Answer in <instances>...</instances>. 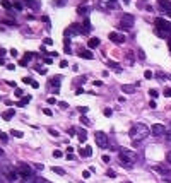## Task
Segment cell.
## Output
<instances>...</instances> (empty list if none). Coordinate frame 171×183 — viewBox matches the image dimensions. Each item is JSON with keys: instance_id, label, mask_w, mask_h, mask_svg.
<instances>
[{"instance_id": "52", "label": "cell", "mask_w": 171, "mask_h": 183, "mask_svg": "<svg viewBox=\"0 0 171 183\" xmlns=\"http://www.w3.org/2000/svg\"><path fill=\"white\" fill-rule=\"evenodd\" d=\"M10 55H12V57H17V51H16L14 48H12V50H10Z\"/></svg>"}, {"instance_id": "18", "label": "cell", "mask_w": 171, "mask_h": 183, "mask_svg": "<svg viewBox=\"0 0 171 183\" xmlns=\"http://www.w3.org/2000/svg\"><path fill=\"white\" fill-rule=\"evenodd\" d=\"M29 101H31V96H24V98H22V99L17 103V106H26Z\"/></svg>"}, {"instance_id": "24", "label": "cell", "mask_w": 171, "mask_h": 183, "mask_svg": "<svg viewBox=\"0 0 171 183\" xmlns=\"http://www.w3.org/2000/svg\"><path fill=\"white\" fill-rule=\"evenodd\" d=\"M166 137H168V140L171 142V123L166 125Z\"/></svg>"}, {"instance_id": "56", "label": "cell", "mask_w": 171, "mask_h": 183, "mask_svg": "<svg viewBox=\"0 0 171 183\" xmlns=\"http://www.w3.org/2000/svg\"><path fill=\"white\" fill-rule=\"evenodd\" d=\"M2 154H4V151H2V149H0V156H2Z\"/></svg>"}, {"instance_id": "16", "label": "cell", "mask_w": 171, "mask_h": 183, "mask_svg": "<svg viewBox=\"0 0 171 183\" xmlns=\"http://www.w3.org/2000/svg\"><path fill=\"white\" fill-rule=\"evenodd\" d=\"M14 110H7V111L4 113V115H2V118H4V120H10V118H12V116H14Z\"/></svg>"}, {"instance_id": "36", "label": "cell", "mask_w": 171, "mask_h": 183, "mask_svg": "<svg viewBox=\"0 0 171 183\" xmlns=\"http://www.w3.org/2000/svg\"><path fill=\"white\" fill-rule=\"evenodd\" d=\"M45 45H48V46L53 45V40H51V38H45Z\"/></svg>"}, {"instance_id": "39", "label": "cell", "mask_w": 171, "mask_h": 183, "mask_svg": "<svg viewBox=\"0 0 171 183\" xmlns=\"http://www.w3.org/2000/svg\"><path fill=\"white\" fill-rule=\"evenodd\" d=\"M48 132H50L51 135H55V137H58V132H57V130H53V128H48Z\"/></svg>"}, {"instance_id": "5", "label": "cell", "mask_w": 171, "mask_h": 183, "mask_svg": "<svg viewBox=\"0 0 171 183\" xmlns=\"http://www.w3.org/2000/svg\"><path fill=\"white\" fill-rule=\"evenodd\" d=\"M154 26H156V29L161 31V33H166V34H170L171 33V22L168 19L158 17V19L154 21Z\"/></svg>"}, {"instance_id": "9", "label": "cell", "mask_w": 171, "mask_h": 183, "mask_svg": "<svg viewBox=\"0 0 171 183\" xmlns=\"http://www.w3.org/2000/svg\"><path fill=\"white\" fill-rule=\"evenodd\" d=\"M151 130H152V133L158 135V137H164V135H166V127L161 125V123H154Z\"/></svg>"}, {"instance_id": "22", "label": "cell", "mask_w": 171, "mask_h": 183, "mask_svg": "<svg viewBox=\"0 0 171 183\" xmlns=\"http://www.w3.org/2000/svg\"><path fill=\"white\" fill-rule=\"evenodd\" d=\"M84 31H86V33H89V31H91V22H89V19L84 21Z\"/></svg>"}, {"instance_id": "8", "label": "cell", "mask_w": 171, "mask_h": 183, "mask_svg": "<svg viewBox=\"0 0 171 183\" xmlns=\"http://www.w3.org/2000/svg\"><path fill=\"white\" fill-rule=\"evenodd\" d=\"M94 139H96V144L99 145L101 149H106L108 147V137H106V133L104 132H96L94 133Z\"/></svg>"}, {"instance_id": "20", "label": "cell", "mask_w": 171, "mask_h": 183, "mask_svg": "<svg viewBox=\"0 0 171 183\" xmlns=\"http://www.w3.org/2000/svg\"><path fill=\"white\" fill-rule=\"evenodd\" d=\"M60 79L62 77H53V79H51V86H55V87H60Z\"/></svg>"}, {"instance_id": "32", "label": "cell", "mask_w": 171, "mask_h": 183, "mask_svg": "<svg viewBox=\"0 0 171 183\" xmlns=\"http://www.w3.org/2000/svg\"><path fill=\"white\" fill-rule=\"evenodd\" d=\"M62 156H63L62 151H53V157H62Z\"/></svg>"}, {"instance_id": "7", "label": "cell", "mask_w": 171, "mask_h": 183, "mask_svg": "<svg viewBox=\"0 0 171 183\" xmlns=\"http://www.w3.org/2000/svg\"><path fill=\"white\" fill-rule=\"evenodd\" d=\"M17 173H19V176L22 178V180H26V178L33 176V168H31L29 164L21 163L19 166H17Z\"/></svg>"}, {"instance_id": "26", "label": "cell", "mask_w": 171, "mask_h": 183, "mask_svg": "<svg viewBox=\"0 0 171 183\" xmlns=\"http://www.w3.org/2000/svg\"><path fill=\"white\" fill-rule=\"evenodd\" d=\"M10 135H14V137H22V132H19V130H10Z\"/></svg>"}, {"instance_id": "57", "label": "cell", "mask_w": 171, "mask_h": 183, "mask_svg": "<svg viewBox=\"0 0 171 183\" xmlns=\"http://www.w3.org/2000/svg\"><path fill=\"white\" fill-rule=\"evenodd\" d=\"M125 183H132V182H125Z\"/></svg>"}, {"instance_id": "27", "label": "cell", "mask_w": 171, "mask_h": 183, "mask_svg": "<svg viewBox=\"0 0 171 183\" xmlns=\"http://www.w3.org/2000/svg\"><path fill=\"white\" fill-rule=\"evenodd\" d=\"M81 123H82V125H86V127H87V125H91V123H89V120H87L86 116H81Z\"/></svg>"}, {"instance_id": "19", "label": "cell", "mask_w": 171, "mask_h": 183, "mask_svg": "<svg viewBox=\"0 0 171 183\" xmlns=\"http://www.w3.org/2000/svg\"><path fill=\"white\" fill-rule=\"evenodd\" d=\"M79 140L81 142H86V139H87V133H86V130H79Z\"/></svg>"}, {"instance_id": "54", "label": "cell", "mask_w": 171, "mask_h": 183, "mask_svg": "<svg viewBox=\"0 0 171 183\" xmlns=\"http://www.w3.org/2000/svg\"><path fill=\"white\" fill-rule=\"evenodd\" d=\"M168 48H170V51H171V40H168Z\"/></svg>"}, {"instance_id": "31", "label": "cell", "mask_w": 171, "mask_h": 183, "mask_svg": "<svg viewBox=\"0 0 171 183\" xmlns=\"http://www.w3.org/2000/svg\"><path fill=\"white\" fill-rule=\"evenodd\" d=\"M158 94H159V92L156 91V89H151V91H149V96H152V98H158Z\"/></svg>"}, {"instance_id": "4", "label": "cell", "mask_w": 171, "mask_h": 183, "mask_svg": "<svg viewBox=\"0 0 171 183\" xmlns=\"http://www.w3.org/2000/svg\"><path fill=\"white\" fill-rule=\"evenodd\" d=\"M152 171L161 174V178L164 182H171V170L164 164H152Z\"/></svg>"}, {"instance_id": "2", "label": "cell", "mask_w": 171, "mask_h": 183, "mask_svg": "<svg viewBox=\"0 0 171 183\" xmlns=\"http://www.w3.org/2000/svg\"><path fill=\"white\" fill-rule=\"evenodd\" d=\"M135 159H137L135 152H132V151H120V161H121V166L123 168H128L130 170L132 164L135 163Z\"/></svg>"}, {"instance_id": "43", "label": "cell", "mask_w": 171, "mask_h": 183, "mask_svg": "<svg viewBox=\"0 0 171 183\" xmlns=\"http://www.w3.org/2000/svg\"><path fill=\"white\" fill-rule=\"evenodd\" d=\"M91 176V171H84V173H82V178H89Z\"/></svg>"}, {"instance_id": "44", "label": "cell", "mask_w": 171, "mask_h": 183, "mask_svg": "<svg viewBox=\"0 0 171 183\" xmlns=\"http://www.w3.org/2000/svg\"><path fill=\"white\" fill-rule=\"evenodd\" d=\"M31 86H33L34 89H38V87H40V84H38V82H36V81H33V82H31Z\"/></svg>"}, {"instance_id": "1", "label": "cell", "mask_w": 171, "mask_h": 183, "mask_svg": "<svg viewBox=\"0 0 171 183\" xmlns=\"http://www.w3.org/2000/svg\"><path fill=\"white\" fill-rule=\"evenodd\" d=\"M128 135H130L133 140H144V139L149 137V128L144 123H133L132 128L128 130Z\"/></svg>"}, {"instance_id": "30", "label": "cell", "mask_w": 171, "mask_h": 183, "mask_svg": "<svg viewBox=\"0 0 171 183\" xmlns=\"http://www.w3.org/2000/svg\"><path fill=\"white\" fill-rule=\"evenodd\" d=\"M77 110H79V111H81L82 115H84V113H87V110H89V108H87V106H79Z\"/></svg>"}, {"instance_id": "49", "label": "cell", "mask_w": 171, "mask_h": 183, "mask_svg": "<svg viewBox=\"0 0 171 183\" xmlns=\"http://www.w3.org/2000/svg\"><path fill=\"white\" fill-rule=\"evenodd\" d=\"M103 161L104 163H110V156H103Z\"/></svg>"}, {"instance_id": "13", "label": "cell", "mask_w": 171, "mask_h": 183, "mask_svg": "<svg viewBox=\"0 0 171 183\" xmlns=\"http://www.w3.org/2000/svg\"><path fill=\"white\" fill-rule=\"evenodd\" d=\"M135 84H125V86H121V91L127 92V94H132V92H135Z\"/></svg>"}, {"instance_id": "50", "label": "cell", "mask_w": 171, "mask_h": 183, "mask_svg": "<svg viewBox=\"0 0 171 183\" xmlns=\"http://www.w3.org/2000/svg\"><path fill=\"white\" fill-rule=\"evenodd\" d=\"M139 57H140V60H144V58H145V55H144V51H139Z\"/></svg>"}, {"instance_id": "28", "label": "cell", "mask_w": 171, "mask_h": 183, "mask_svg": "<svg viewBox=\"0 0 171 183\" xmlns=\"http://www.w3.org/2000/svg\"><path fill=\"white\" fill-rule=\"evenodd\" d=\"M164 96L166 98H171V87H164Z\"/></svg>"}, {"instance_id": "33", "label": "cell", "mask_w": 171, "mask_h": 183, "mask_svg": "<svg viewBox=\"0 0 171 183\" xmlns=\"http://www.w3.org/2000/svg\"><path fill=\"white\" fill-rule=\"evenodd\" d=\"M0 139H2V142H7V133L0 132Z\"/></svg>"}, {"instance_id": "25", "label": "cell", "mask_w": 171, "mask_h": 183, "mask_svg": "<svg viewBox=\"0 0 171 183\" xmlns=\"http://www.w3.org/2000/svg\"><path fill=\"white\" fill-rule=\"evenodd\" d=\"M87 10H89V7H87V5H81V7L77 9V12H79V14H84V12H87Z\"/></svg>"}, {"instance_id": "42", "label": "cell", "mask_w": 171, "mask_h": 183, "mask_svg": "<svg viewBox=\"0 0 171 183\" xmlns=\"http://www.w3.org/2000/svg\"><path fill=\"white\" fill-rule=\"evenodd\" d=\"M14 7H16L17 10H21V9H22V4H19V2H16V4H14Z\"/></svg>"}, {"instance_id": "46", "label": "cell", "mask_w": 171, "mask_h": 183, "mask_svg": "<svg viewBox=\"0 0 171 183\" xmlns=\"http://www.w3.org/2000/svg\"><path fill=\"white\" fill-rule=\"evenodd\" d=\"M55 103H57L55 98H48V104H55Z\"/></svg>"}, {"instance_id": "45", "label": "cell", "mask_w": 171, "mask_h": 183, "mask_svg": "<svg viewBox=\"0 0 171 183\" xmlns=\"http://www.w3.org/2000/svg\"><path fill=\"white\" fill-rule=\"evenodd\" d=\"M22 82H26V84H31V82H33V79H29V77H24V79H22Z\"/></svg>"}, {"instance_id": "37", "label": "cell", "mask_w": 171, "mask_h": 183, "mask_svg": "<svg viewBox=\"0 0 171 183\" xmlns=\"http://www.w3.org/2000/svg\"><path fill=\"white\" fill-rule=\"evenodd\" d=\"M106 174H108V176H111V178H115V176H116V173H115V171H111V170H108V171H106Z\"/></svg>"}, {"instance_id": "41", "label": "cell", "mask_w": 171, "mask_h": 183, "mask_svg": "<svg viewBox=\"0 0 171 183\" xmlns=\"http://www.w3.org/2000/svg\"><path fill=\"white\" fill-rule=\"evenodd\" d=\"M26 4H28V5H33V7H36V2H34V0H26Z\"/></svg>"}, {"instance_id": "6", "label": "cell", "mask_w": 171, "mask_h": 183, "mask_svg": "<svg viewBox=\"0 0 171 183\" xmlns=\"http://www.w3.org/2000/svg\"><path fill=\"white\" fill-rule=\"evenodd\" d=\"M133 16H130V14H125L123 17H121L120 21V29L121 31H130L132 28H133Z\"/></svg>"}, {"instance_id": "14", "label": "cell", "mask_w": 171, "mask_h": 183, "mask_svg": "<svg viewBox=\"0 0 171 183\" xmlns=\"http://www.w3.org/2000/svg\"><path fill=\"white\" fill-rule=\"evenodd\" d=\"M79 55H81L82 58H87V60H92V58H94V55H92V51L91 50H81L79 51Z\"/></svg>"}, {"instance_id": "55", "label": "cell", "mask_w": 171, "mask_h": 183, "mask_svg": "<svg viewBox=\"0 0 171 183\" xmlns=\"http://www.w3.org/2000/svg\"><path fill=\"white\" fill-rule=\"evenodd\" d=\"M0 65H4V58L2 57H0Z\"/></svg>"}, {"instance_id": "23", "label": "cell", "mask_w": 171, "mask_h": 183, "mask_svg": "<svg viewBox=\"0 0 171 183\" xmlns=\"http://www.w3.org/2000/svg\"><path fill=\"white\" fill-rule=\"evenodd\" d=\"M51 171H53V173H58V174H65V171H63L62 168H57V166H53V168H51Z\"/></svg>"}, {"instance_id": "38", "label": "cell", "mask_w": 171, "mask_h": 183, "mask_svg": "<svg viewBox=\"0 0 171 183\" xmlns=\"http://www.w3.org/2000/svg\"><path fill=\"white\" fill-rule=\"evenodd\" d=\"M58 106H60V108H69V104H67L65 101H60L58 103Z\"/></svg>"}, {"instance_id": "48", "label": "cell", "mask_w": 171, "mask_h": 183, "mask_svg": "<svg viewBox=\"0 0 171 183\" xmlns=\"http://www.w3.org/2000/svg\"><path fill=\"white\" fill-rule=\"evenodd\" d=\"M166 159H168V164H171V151L168 152V156H166Z\"/></svg>"}, {"instance_id": "3", "label": "cell", "mask_w": 171, "mask_h": 183, "mask_svg": "<svg viewBox=\"0 0 171 183\" xmlns=\"http://www.w3.org/2000/svg\"><path fill=\"white\" fill-rule=\"evenodd\" d=\"M2 174L9 182H17L21 178L19 173H17V168H14V166H2Z\"/></svg>"}, {"instance_id": "53", "label": "cell", "mask_w": 171, "mask_h": 183, "mask_svg": "<svg viewBox=\"0 0 171 183\" xmlns=\"http://www.w3.org/2000/svg\"><path fill=\"white\" fill-rule=\"evenodd\" d=\"M16 96H22V91L21 89H16Z\"/></svg>"}, {"instance_id": "21", "label": "cell", "mask_w": 171, "mask_h": 183, "mask_svg": "<svg viewBox=\"0 0 171 183\" xmlns=\"http://www.w3.org/2000/svg\"><path fill=\"white\" fill-rule=\"evenodd\" d=\"M110 65H111V67H113L116 72H121V65H120V63H116V62H110Z\"/></svg>"}, {"instance_id": "11", "label": "cell", "mask_w": 171, "mask_h": 183, "mask_svg": "<svg viewBox=\"0 0 171 183\" xmlns=\"http://www.w3.org/2000/svg\"><path fill=\"white\" fill-rule=\"evenodd\" d=\"M158 5L162 10H170V14H171V2L170 0H158Z\"/></svg>"}, {"instance_id": "35", "label": "cell", "mask_w": 171, "mask_h": 183, "mask_svg": "<svg viewBox=\"0 0 171 183\" xmlns=\"http://www.w3.org/2000/svg\"><path fill=\"white\" fill-rule=\"evenodd\" d=\"M65 4H67V0H57V2H55V5H65Z\"/></svg>"}, {"instance_id": "51", "label": "cell", "mask_w": 171, "mask_h": 183, "mask_svg": "<svg viewBox=\"0 0 171 183\" xmlns=\"http://www.w3.org/2000/svg\"><path fill=\"white\" fill-rule=\"evenodd\" d=\"M77 132V130H75V128H74V127H72V128H69V133H70V135H74V133Z\"/></svg>"}, {"instance_id": "12", "label": "cell", "mask_w": 171, "mask_h": 183, "mask_svg": "<svg viewBox=\"0 0 171 183\" xmlns=\"http://www.w3.org/2000/svg\"><path fill=\"white\" fill-rule=\"evenodd\" d=\"M79 154H81L82 157H91V154H92V149H91L89 145H86V147L79 149Z\"/></svg>"}, {"instance_id": "29", "label": "cell", "mask_w": 171, "mask_h": 183, "mask_svg": "<svg viewBox=\"0 0 171 183\" xmlns=\"http://www.w3.org/2000/svg\"><path fill=\"white\" fill-rule=\"evenodd\" d=\"M144 77H145V79H152V72L151 70H145V72H144Z\"/></svg>"}, {"instance_id": "40", "label": "cell", "mask_w": 171, "mask_h": 183, "mask_svg": "<svg viewBox=\"0 0 171 183\" xmlns=\"http://www.w3.org/2000/svg\"><path fill=\"white\" fill-rule=\"evenodd\" d=\"M43 113H45V115H48V116H51V115H53V113H51V110H48V108H45V110H43Z\"/></svg>"}, {"instance_id": "17", "label": "cell", "mask_w": 171, "mask_h": 183, "mask_svg": "<svg viewBox=\"0 0 171 183\" xmlns=\"http://www.w3.org/2000/svg\"><path fill=\"white\" fill-rule=\"evenodd\" d=\"M0 5H2L4 9H12V7H14V4H10L9 0H0Z\"/></svg>"}, {"instance_id": "10", "label": "cell", "mask_w": 171, "mask_h": 183, "mask_svg": "<svg viewBox=\"0 0 171 183\" xmlns=\"http://www.w3.org/2000/svg\"><path fill=\"white\" fill-rule=\"evenodd\" d=\"M108 38H110L113 43H116V45H121V43L125 41V36H123V34H120V33H115V31L108 34Z\"/></svg>"}, {"instance_id": "15", "label": "cell", "mask_w": 171, "mask_h": 183, "mask_svg": "<svg viewBox=\"0 0 171 183\" xmlns=\"http://www.w3.org/2000/svg\"><path fill=\"white\" fill-rule=\"evenodd\" d=\"M87 45H89V48H96V46H99V40L98 38H91L87 41Z\"/></svg>"}, {"instance_id": "34", "label": "cell", "mask_w": 171, "mask_h": 183, "mask_svg": "<svg viewBox=\"0 0 171 183\" xmlns=\"http://www.w3.org/2000/svg\"><path fill=\"white\" fill-rule=\"evenodd\" d=\"M111 108H104V116H111Z\"/></svg>"}, {"instance_id": "47", "label": "cell", "mask_w": 171, "mask_h": 183, "mask_svg": "<svg viewBox=\"0 0 171 183\" xmlns=\"http://www.w3.org/2000/svg\"><path fill=\"white\" fill-rule=\"evenodd\" d=\"M67 65H69V62H67V60H62L60 62V67H67Z\"/></svg>"}]
</instances>
